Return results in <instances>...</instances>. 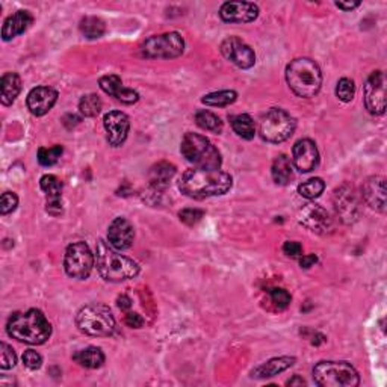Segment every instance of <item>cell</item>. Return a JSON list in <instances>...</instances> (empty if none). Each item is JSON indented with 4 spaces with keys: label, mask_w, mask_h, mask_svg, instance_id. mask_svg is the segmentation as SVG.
Listing matches in <instances>:
<instances>
[{
    "label": "cell",
    "mask_w": 387,
    "mask_h": 387,
    "mask_svg": "<svg viewBox=\"0 0 387 387\" xmlns=\"http://www.w3.org/2000/svg\"><path fill=\"white\" fill-rule=\"evenodd\" d=\"M233 179L229 173L218 169L208 168H192L181 176L179 181V189L186 197L194 200H203L209 197L224 196L230 191Z\"/></svg>",
    "instance_id": "obj_1"
},
{
    "label": "cell",
    "mask_w": 387,
    "mask_h": 387,
    "mask_svg": "<svg viewBox=\"0 0 387 387\" xmlns=\"http://www.w3.org/2000/svg\"><path fill=\"white\" fill-rule=\"evenodd\" d=\"M95 265L103 280L111 283L131 280L139 274V265L135 261L120 254L109 242L103 239L97 241Z\"/></svg>",
    "instance_id": "obj_2"
},
{
    "label": "cell",
    "mask_w": 387,
    "mask_h": 387,
    "mask_svg": "<svg viewBox=\"0 0 387 387\" xmlns=\"http://www.w3.org/2000/svg\"><path fill=\"white\" fill-rule=\"evenodd\" d=\"M6 331L11 338L29 345H41L52 336V326L41 310L17 311L9 318Z\"/></svg>",
    "instance_id": "obj_3"
},
{
    "label": "cell",
    "mask_w": 387,
    "mask_h": 387,
    "mask_svg": "<svg viewBox=\"0 0 387 387\" xmlns=\"http://www.w3.org/2000/svg\"><path fill=\"white\" fill-rule=\"evenodd\" d=\"M286 81L294 94L303 99H310L321 90L322 73L314 59L298 58L286 67Z\"/></svg>",
    "instance_id": "obj_4"
},
{
    "label": "cell",
    "mask_w": 387,
    "mask_h": 387,
    "mask_svg": "<svg viewBox=\"0 0 387 387\" xmlns=\"http://www.w3.org/2000/svg\"><path fill=\"white\" fill-rule=\"evenodd\" d=\"M180 152L188 162L196 165V168L218 169L222 164L218 148L206 136L198 133H186L181 139Z\"/></svg>",
    "instance_id": "obj_5"
},
{
    "label": "cell",
    "mask_w": 387,
    "mask_h": 387,
    "mask_svg": "<svg viewBox=\"0 0 387 387\" xmlns=\"http://www.w3.org/2000/svg\"><path fill=\"white\" fill-rule=\"evenodd\" d=\"M78 328L88 336L109 338L115 333L117 324L111 310L105 306H85L76 315Z\"/></svg>",
    "instance_id": "obj_6"
},
{
    "label": "cell",
    "mask_w": 387,
    "mask_h": 387,
    "mask_svg": "<svg viewBox=\"0 0 387 387\" xmlns=\"http://www.w3.org/2000/svg\"><path fill=\"white\" fill-rule=\"evenodd\" d=\"M314 380L321 387H357L360 377L348 362H319L314 368Z\"/></svg>",
    "instance_id": "obj_7"
},
{
    "label": "cell",
    "mask_w": 387,
    "mask_h": 387,
    "mask_svg": "<svg viewBox=\"0 0 387 387\" xmlns=\"http://www.w3.org/2000/svg\"><path fill=\"white\" fill-rule=\"evenodd\" d=\"M295 118L280 107L268 111L261 121V136L268 143L280 144L294 135Z\"/></svg>",
    "instance_id": "obj_8"
},
{
    "label": "cell",
    "mask_w": 387,
    "mask_h": 387,
    "mask_svg": "<svg viewBox=\"0 0 387 387\" xmlns=\"http://www.w3.org/2000/svg\"><path fill=\"white\" fill-rule=\"evenodd\" d=\"M185 50V41L179 32H167L162 35H153L141 46L143 56L148 59H174Z\"/></svg>",
    "instance_id": "obj_9"
},
{
    "label": "cell",
    "mask_w": 387,
    "mask_h": 387,
    "mask_svg": "<svg viewBox=\"0 0 387 387\" xmlns=\"http://www.w3.org/2000/svg\"><path fill=\"white\" fill-rule=\"evenodd\" d=\"M94 263L95 256L85 242H74L67 246L66 257H64V268L67 275L85 280L90 277Z\"/></svg>",
    "instance_id": "obj_10"
},
{
    "label": "cell",
    "mask_w": 387,
    "mask_h": 387,
    "mask_svg": "<svg viewBox=\"0 0 387 387\" xmlns=\"http://www.w3.org/2000/svg\"><path fill=\"white\" fill-rule=\"evenodd\" d=\"M333 206L343 224L356 222L360 217V197L351 184L345 181L333 192Z\"/></svg>",
    "instance_id": "obj_11"
},
{
    "label": "cell",
    "mask_w": 387,
    "mask_h": 387,
    "mask_svg": "<svg viewBox=\"0 0 387 387\" xmlns=\"http://www.w3.org/2000/svg\"><path fill=\"white\" fill-rule=\"evenodd\" d=\"M364 106L372 115L386 112V76L383 71H374L364 83Z\"/></svg>",
    "instance_id": "obj_12"
},
{
    "label": "cell",
    "mask_w": 387,
    "mask_h": 387,
    "mask_svg": "<svg viewBox=\"0 0 387 387\" xmlns=\"http://www.w3.org/2000/svg\"><path fill=\"white\" fill-rule=\"evenodd\" d=\"M222 56L232 62L233 66L242 70H249L256 64L254 50L238 37H229L221 42Z\"/></svg>",
    "instance_id": "obj_13"
},
{
    "label": "cell",
    "mask_w": 387,
    "mask_h": 387,
    "mask_svg": "<svg viewBox=\"0 0 387 387\" xmlns=\"http://www.w3.org/2000/svg\"><path fill=\"white\" fill-rule=\"evenodd\" d=\"M298 222L314 233H327L331 229L330 213L319 204H306L298 212Z\"/></svg>",
    "instance_id": "obj_14"
},
{
    "label": "cell",
    "mask_w": 387,
    "mask_h": 387,
    "mask_svg": "<svg viewBox=\"0 0 387 387\" xmlns=\"http://www.w3.org/2000/svg\"><path fill=\"white\" fill-rule=\"evenodd\" d=\"M103 126L107 136V143L112 147H121L129 135V129H131V120L121 111L107 112L103 118Z\"/></svg>",
    "instance_id": "obj_15"
},
{
    "label": "cell",
    "mask_w": 387,
    "mask_h": 387,
    "mask_svg": "<svg viewBox=\"0 0 387 387\" xmlns=\"http://www.w3.org/2000/svg\"><path fill=\"white\" fill-rule=\"evenodd\" d=\"M292 162L301 173H310L319 164V152L311 139H299L292 150Z\"/></svg>",
    "instance_id": "obj_16"
},
{
    "label": "cell",
    "mask_w": 387,
    "mask_h": 387,
    "mask_svg": "<svg viewBox=\"0 0 387 387\" xmlns=\"http://www.w3.org/2000/svg\"><path fill=\"white\" fill-rule=\"evenodd\" d=\"M220 17L227 23H250L259 17V6L251 2H225Z\"/></svg>",
    "instance_id": "obj_17"
},
{
    "label": "cell",
    "mask_w": 387,
    "mask_h": 387,
    "mask_svg": "<svg viewBox=\"0 0 387 387\" xmlns=\"http://www.w3.org/2000/svg\"><path fill=\"white\" fill-rule=\"evenodd\" d=\"M386 179L381 176H372L363 181L362 198L374 210L386 212Z\"/></svg>",
    "instance_id": "obj_18"
},
{
    "label": "cell",
    "mask_w": 387,
    "mask_h": 387,
    "mask_svg": "<svg viewBox=\"0 0 387 387\" xmlns=\"http://www.w3.org/2000/svg\"><path fill=\"white\" fill-rule=\"evenodd\" d=\"M107 241L118 251L131 249L135 241L133 225L123 217L115 218L107 229Z\"/></svg>",
    "instance_id": "obj_19"
},
{
    "label": "cell",
    "mask_w": 387,
    "mask_h": 387,
    "mask_svg": "<svg viewBox=\"0 0 387 387\" xmlns=\"http://www.w3.org/2000/svg\"><path fill=\"white\" fill-rule=\"evenodd\" d=\"M58 100V91L50 87H37L28 94V109L32 115H46Z\"/></svg>",
    "instance_id": "obj_20"
},
{
    "label": "cell",
    "mask_w": 387,
    "mask_h": 387,
    "mask_svg": "<svg viewBox=\"0 0 387 387\" xmlns=\"http://www.w3.org/2000/svg\"><path fill=\"white\" fill-rule=\"evenodd\" d=\"M100 88L115 99L124 105H133L139 100V94L135 90L126 88L123 85V81L117 74H106V76L100 78L99 81Z\"/></svg>",
    "instance_id": "obj_21"
},
{
    "label": "cell",
    "mask_w": 387,
    "mask_h": 387,
    "mask_svg": "<svg viewBox=\"0 0 387 387\" xmlns=\"http://www.w3.org/2000/svg\"><path fill=\"white\" fill-rule=\"evenodd\" d=\"M40 186L46 192L47 213L58 217V215L62 213V181L56 176L46 174L41 177Z\"/></svg>",
    "instance_id": "obj_22"
},
{
    "label": "cell",
    "mask_w": 387,
    "mask_h": 387,
    "mask_svg": "<svg viewBox=\"0 0 387 387\" xmlns=\"http://www.w3.org/2000/svg\"><path fill=\"white\" fill-rule=\"evenodd\" d=\"M34 17L29 11H17L13 16H9L2 28V38L4 41H11L17 35L23 34V32L32 25Z\"/></svg>",
    "instance_id": "obj_23"
},
{
    "label": "cell",
    "mask_w": 387,
    "mask_h": 387,
    "mask_svg": "<svg viewBox=\"0 0 387 387\" xmlns=\"http://www.w3.org/2000/svg\"><path fill=\"white\" fill-rule=\"evenodd\" d=\"M176 174V167L169 162H157L148 171L150 186L155 192H162L169 186V180Z\"/></svg>",
    "instance_id": "obj_24"
},
{
    "label": "cell",
    "mask_w": 387,
    "mask_h": 387,
    "mask_svg": "<svg viewBox=\"0 0 387 387\" xmlns=\"http://www.w3.org/2000/svg\"><path fill=\"white\" fill-rule=\"evenodd\" d=\"M295 362H297L295 357H289V356L271 359V360L262 363L261 367H257L256 369H253L251 371V377L253 379H259V380L275 377V375L285 372L290 367H294Z\"/></svg>",
    "instance_id": "obj_25"
},
{
    "label": "cell",
    "mask_w": 387,
    "mask_h": 387,
    "mask_svg": "<svg viewBox=\"0 0 387 387\" xmlns=\"http://www.w3.org/2000/svg\"><path fill=\"white\" fill-rule=\"evenodd\" d=\"M0 88H2V95H0L2 103L5 106L13 105L21 91V79L18 74L13 71L5 73L2 76V81H0Z\"/></svg>",
    "instance_id": "obj_26"
},
{
    "label": "cell",
    "mask_w": 387,
    "mask_h": 387,
    "mask_svg": "<svg viewBox=\"0 0 387 387\" xmlns=\"http://www.w3.org/2000/svg\"><path fill=\"white\" fill-rule=\"evenodd\" d=\"M73 360L76 362L79 367L87 369H97L105 363V354L100 348L97 347H87L74 352Z\"/></svg>",
    "instance_id": "obj_27"
},
{
    "label": "cell",
    "mask_w": 387,
    "mask_h": 387,
    "mask_svg": "<svg viewBox=\"0 0 387 387\" xmlns=\"http://www.w3.org/2000/svg\"><path fill=\"white\" fill-rule=\"evenodd\" d=\"M230 124L233 132L242 139H253L256 135V126L253 118L249 114H238L230 117Z\"/></svg>",
    "instance_id": "obj_28"
},
{
    "label": "cell",
    "mask_w": 387,
    "mask_h": 387,
    "mask_svg": "<svg viewBox=\"0 0 387 387\" xmlns=\"http://www.w3.org/2000/svg\"><path fill=\"white\" fill-rule=\"evenodd\" d=\"M273 179L277 185H287L292 179V162L286 155L277 156L273 164Z\"/></svg>",
    "instance_id": "obj_29"
},
{
    "label": "cell",
    "mask_w": 387,
    "mask_h": 387,
    "mask_svg": "<svg viewBox=\"0 0 387 387\" xmlns=\"http://www.w3.org/2000/svg\"><path fill=\"white\" fill-rule=\"evenodd\" d=\"M79 29H81L82 35L85 38L97 40V38H100L105 34L106 25H105V21L99 17H85L81 21Z\"/></svg>",
    "instance_id": "obj_30"
},
{
    "label": "cell",
    "mask_w": 387,
    "mask_h": 387,
    "mask_svg": "<svg viewBox=\"0 0 387 387\" xmlns=\"http://www.w3.org/2000/svg\"><path fill=\"white\" fill-rule=\"evenodd\" d=\"M196 123L203 131H208L212 133L222 132V121L218 115H215L210 111H198L196 114Z\"/></svg>",
    "instance_id": "obj_31"
},
{
    "label": "cell",
    "mask_w": 387,
    "mask_h": 387,
    "mask_svg": "<svg viewBox=\"0 0 387 387\" xmlns=\"http://www.w3.org/2000/svg\"><path fill=\"white\" fill-rule=\"evenodd\" d=\"M236 99H238V93L233 90H225V91H217V93L206 94L201 99V102L208 106L224 107V106H229V105L234 103Z\"/></svg>",
    "instance_id": "obj_32"
},
{
    "label": "cell",
    "mask_w": 387,
    "mask_h": 387,
    "mask_svg": "<svg viewBox=\"0 0 387 387\" xmlns=\"http://www.w3.org/2000/svg\"><path fill=\"white\" fill-rule=\"evenodd\" d=\"M324 189H326L324 180L319 177H314L303 181V184L298 186V194L307 200H314V198H318L321 194L324 192Z\"/></svg>",
    "instance_id": "obj_33"
},
{
    "label": "cell",
    "mask_w": 387,
    "mask_h": 387,
    "mask_svg": "<svg viewBox=\"0 0 387 387\" xmlns=\"http://www.w3.org/2000/svg\"><path fill=\"white\" fill-rule=\"evenodd\" d=\"M102 100L100 97L97 94H87L83 95L81 102H79V111L83 117H88V118H93V117H97L100 114L102 111Z\"/></svg>",
    "instance_id": "obj_34"
},
{
    "label": "cell",
    "mask_w": 387,
    "mask_h": 387,
    "mask_svg": "<svg viewBox=\"0 0 387 387\" xmlns=\"http://www.w3.org/2000/svg\"><path fill=\"white\" fill-rule=\"evenodd\" d=\"M64 148L61 145H53V147H42L38 150V162L42 167H52L55 165L59 157L62 156Z\"/></svg>",
    "instance_id": "obj_35"
},
{
    "label": "cell",
    "mask_w": 387,
    "mask_h": 387,
    "mask_svg": "<svg viewBox=\"0 0 387 387\" xmlns=\"http://www.w3.org/2000/svg\"><path fill=\"white\" fill-rule=\"evenodd\" d=\"M354 94H356V85H354V81L348 78H342L336 87L338 99L343 103H350L354 99Z\"/></svg>",
    "instance_id": "obj_36"
},
{
    "label": "cell",
    "mask_w": 387,
    "mask_h": 387,
    "mask_svg": "<svg viewBox=\"0 0 387 387\" xmlns=\"http://www.w3.org/2000/svg\"><path fill=\"white\" fill-rule=\"evenodd\" d=\"M16 362H17V357H16L14 350L5 342L0 343V368L2 369L14 368Z\"/></svg>",
    "instance_id": "obj_37"
},
{
    "label": "cell",
    "mask_w": 387,
    "mask_h": 387,
    "mask_svg": "<svg viewBox=\"0 0 387 387\" xmlns=\"http://www.w3.org/2000/svg\"><path fill=\"white\" fill-rule=\"evenodd\" d=\"M270 297H271L273 304L278 310H285L290 304V301H292V297H290V294L285 289H277V287L271 289L270 290Z\"/></svg>",
    "instance_id": "obj_38"
},
{
    "label": "cell",
    "mask_w": 387,
    "mask_h": 387,
    "mask_svg": "<svg viewBox=\"0 0 387 387\" xmlns=\"http://www.w3.org/2000/svg\"><path fill=\"white\" fill-rule=\"evenodd\" d=\"M18 204V197L14 192H4L2 198H0V213L8 215L11 212H14Z\"/></svg>",
    "instance_id": "obj_39"
},
{
    "label": "cell",
    "mask_w": 387,
    "mask_h": 387,
    "mask_svg": "<svg viewBox=\"0 0 387 387\" xmlns=\"http://www.w3.org/2000/svg\"><path fill=\"white\" fill-rule=\"evenodd\" d=\"M23 363H25V367L32 369V371H35V369H40L41 368V364H42V357L40 356V354L34 350H28L25 351L23 354Z\"/></svg>",
    "instance_id": "obj_40"
},
{
    "label": "cell",
    "mask_w": 387,
    "mask_h": 387,
    "mask_svg": "<svg viewBox=\"0 0 387 387\" xmlns=\"http://www.w3.org/2000/svg\"><path fill=\"white\" fill-rule=\"evenodd\" d=\"M203 210L198 209H184L180 213V221L185 222L186 225H196L203 218Z\"/></svg>",
    "instance_id": "obj_41"
},
{
    "label": "cell",
    "mask_w": 387,
    "mask_h": 387,
    "mask_svg": "<svg viewBox=\"0 0 387 387\" xmlns=\"http://www.w3.org/2000/svg\"><path fill=\"white\" fill-rule=\"evenodd\" d=\"M283 253H285L286 256L297 257V256L303 254V246H301V244L297 242V241H287V242H285V245H283Z\"/></svg>",
    "instance_id": "obj_42"
},
{
    "label": "cell",
    "mask_w": 387,
    "mask_h": 387,
    "mask_svg": "<svg viewBox=\"0 0 387 387\" xmlns=\"http://www.w3.org/2000/svg\"><path fill=\"white\" fill-rule=\"evenodd\" d=\"M124 322H126V326L132 327V328H141L144 326L143 316L139 315V314H132V311H131V314L126 315Z\"/></svg>",
    "instance_id": "obj_43"
},
{
    "label": "cell",
    "mask_w": 387,
    "mask_h": 387,
    "mask_svg": "<svg viewBox=\"0 0 387 387\" xmlns=\"http://www.w3.org/2000/svg\"><path fill=\"white\" fill-rule=\"evenodd\" d=\"M318 262V257L315 254H306L299 259V265L301 268H304V270H309V268L314 266Z\"/></svg>",
    "instance_id": "obj_44"
},
{
    "label": "cell",
    "mask_w": 387,
    "mask_h": 387,
    "mask_svg": "<svg viewBox=\"0 0 387 387\" xmlns=\"http://www.w3.org/2000/svg\"><path fill=\"white\" fill-rule=\"evenodd\" d=\"M118 307H120L121 310H127V309H131L132 306V299L129 298L127 295H121V297H118Z\"/></svg>",
    "instance_id": "obj_45"
},
{
    "label": "cell",
    "mask_w": 387,
    "mask_h": 387,
    "mask_svg": "<svg viewBox=\"0 0 387 387\" xmlns=\"http://www.w3.org/2000/svg\"><path fill=\"white\" fill-rule=\"evenodd\" d=\"M336 6L343 11H352L360 6V2H336Z\"/></svg>",
    "instance_id": "obj_46"
},
{
    "label": "cell",
    "mask_w": 387,
    "mask_h": 387,
    "mask_svg": "<svg viewBox=\"0 0 387 387\" xmlns=\"http://www.w3.org/2000/svg\"><path fill=\"white\" fill-rule=\"evenodd\" d=\"M287 386H295V384H299V386H304L306 384V381L303 380V379H299L298 377V375H295V377L292 379V380H289L287 383H286Z\"/></svg>",
    "instance_id": "obj_47"
}]
</instances>
